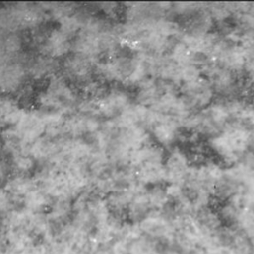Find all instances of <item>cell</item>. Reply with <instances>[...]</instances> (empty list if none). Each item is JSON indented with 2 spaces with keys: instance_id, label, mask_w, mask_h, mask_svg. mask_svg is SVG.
<instances>
[{
  "instance_id": "cell-1",
  "label": "cell",
  "mask_w": 254,
  "mask_h": 254,
  "mask_svg": "<svg viewBox=\"0 0 254 254\" xmlns=\"http://www.w3.org/2000/svg\"><path fill=\"white\" fill-rule=\"evenodd\" d=\"M3 47L7 53L16 54L22 47V40L16 33H11L5 37Z\"/></svg>"
}]
</instances>
